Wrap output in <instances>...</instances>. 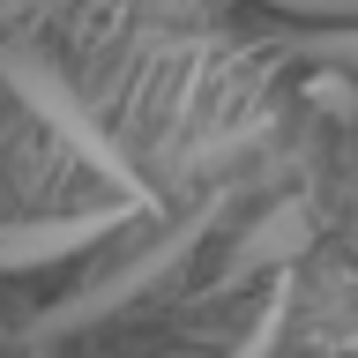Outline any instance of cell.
I'll use <instances>...</instances> for the list:
<instances>
[{
  "mask_svg": "<svg viewBox=\"0 0 358 358\" xmlns=\"http://www.w3.org/2000/svg\"><path fill=\"white\" fill-rule=\"evenodd\" d=\"M217 217H224V194H217V201H201L194 217L164 224V231H157L150 246H134L127 262H112L105 276H90L83 291L52 299V306H45L38 321L22 329V343H30V351H45V343H60V336H83V329H97V321H112V313H127V306H134V299H142L150 284H164V276H172V268L187 262V254H194L201 239H209V224H217Z\"/></svg>",
  "mask_w": 358,
  "mask_h": 358,
  "instance_id": "6da1fadb",
  "label": "cell"
},
{
  "mask_svg": "<svg viewBox=\"0 0 358 358\" xmlns=\"http://www.w3.org/2000/svg\"><path fill=\"white\" fill-rule=\"evenodd\" d=\"M0 83L15 90L22 105L38 112L52 134H67V150L83 157L90 172L105 179V187H120V201H150V187H142V172H134V157L112 142V127L97 120V112L83 105V90L67 83L60 67H45V60H30V52H0Z\"/></svg>",
  "mask_w": 358,
  "mask_h": 358,
  "instance_id": "7a4b0ae2",
  "label": "cell"
},
{
  "mask_svg": "<svg viewBox=\"0 0 358 358\" xmlns=\"http://www.w3.org/2000/svg\"><path fill=\"white\" fill-rule=\"evenodd\" d=\"M142 201H105V209H67V217H38V224H0V268H52L67 254H90L97 239L127 231Z\"/></svg>",
  "mask_w": 358,
  "mask_h": 358,
  "instance_id": "3957f363",
  "label": "cell"
},
{
  "mask_svg": "<svg viewBox=\"0 0 358 358\" xmlns=\"http://www.w3.org/2000/svg\"><path fill=\"white\" fill-rule=\"evenodd\" d=\"M306 246V201H276L254 231H246L231 254H224V268H217V291H231L239 276H254V268H268V262H291Z\"/></svg>",
  "mask_w": 358,
  "mask_h": 358,
  "instance_id": "277c9868",
  "label": "cell"
},
{
  "mask_svg": "<svg viewBox=\"0 0 358 358\" xmlns=\"http://www.w3.org/2000/svg\"><path fill=\"white\" fill-rule=\"evenodd\" d=\"M299 52L321 67H343L358 75V22H321V30H299Z\"/></svg>",
  "mask_w": 358,
  "mask_h": 358,
  "instance_id": "5b68a950",
  "label": "cell"
},
{
  "mask_svg": "<svg viewBox=\"0 0 358 358\" xmlns=\"http://www.w3.org/2000/svg\"><path fill=\"white\" fill-rule=\"evenodd\" d=\"M276 336H284V291H276V299H268V306L254 313V329H246V336H239V343H231L224 358H268V351H276Z\"/></svg>",
  "mask_w": 358,
  "mask_h": 358,
  "instance_id": "8992f818",
  "label": "cell"
},
{
  "mask_svg": "<svg viewBox=\"0 0 358 358\" xmlns=\"http://www.w3.org/2000/svg\"><path fill=\"white\" fill-rule=\"evenodd\" d=\"M276 15H299L306 30H321V22H358V0H268Z\"/></svg>",
  "mask_w": 358,
  "mask_h": 358,
  "instance_id": "52a82bcc",
  "label": "cell"
},
{
  "mask_svg": "<svg viewBox=\"0 0 358 358\" xmlns=\"http://www.w3.org/2000/svg\"><path fill=\"white\" fill-rule=\"evenodd\" d=\"M38 358H45V351H38Z\"/></svg>",
  "mask_w": 358,
  "mask_h": 358,
  "instance_id": "ba28073f",
  "label": "cell"
}]
</instances>
